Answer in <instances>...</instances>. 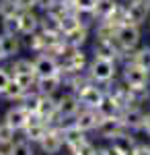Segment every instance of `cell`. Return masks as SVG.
<instances>
[{
    "label": "cell",
    "mask_w": 150,
    "mask_h": 155,
    "mask_svg": "<svg viewBox=\"0 0 150 155\" xmlns=\"http://www.w3.org/2000/svg\"><path fill=\"white\" fill-rule=\"evenodd\" d=\"M123 77H126V83L130 85L132 91H142V89H146V83H148V71L142 68L140 64H136V62L127 64L126 71H123Z\"/></svg>",
    "instance_id": "cell-1"
},
{
    "label": "cell",
    "mask_w": 150,
    "mask_h": 155,
    "mask_svg": "<svg viewBox=\"0 0 150 155\" xmlns=\"http://www.w3.org/2000/svg\"><path fill=\"white\" fill-rule=\"evenodd\" d=\"M115 37L117 41L123 46V48L132 50L138 46L140 41V31H138V25H132V23H123L115 29Z\"/></svg>",
    "instance_id": "cell-2"
},
{
    "label": "cell",
    "mask_w": 150,
    "mask_h": 155,
    "mask_svg": "<svg viewBox=\"0 0 150 155\" xmlns=\"http://www.w3.org/2000/svg\"><path fill=\"white\" fill-rule=\"evenodd\" d=\"M91 74L97 81H111L113 74H115V64H113V60L97 58L91 66Z\"/></svg>",
    "instance_id": "cell-3"
},
{
    "label": "cell",
    "mask_w": 150,
    "mask_h": 155,
    "mask_svg": "<svg viewBox=\"0 0 150 155\" xmlns=\"http://www.w3.org/2000/svg\"><path fill=\"white\" fill-rule=\"evenodd\" d=\"M146 15H148V2L144 0H132V4L126 8V19L132 25H142L146 21Z\"/></svg>",
    "instance_id": "cell-4"
},
{
    "label": "cell",
    "mask_w": 150,
    "mask_h": 155,
    "mask_svg": "<svg viewBox=\"0 0 150 155\" xmlns=\"http://www.w3.org/2000/svg\"><path fill=\"white\" fill-rule=\"evenodd\" d=\"M123 120H117L115 116H107L99 122V132H101V137L105 139H115L119 137L121 132H123Z\"/></svg>",
    "instance_id": "cell-5"
},
{
    "label": "cell",
    "mask_w": 150,
    "mask_h": 155,
    "mask_svg": "<svg viewBox=\"0 0 150 155\" xmlns=\"http://www.w3.org/2000/svg\"><path fill=\"white\" fill-rule=\"evenodd\" d=\"M103 91L101 89H97V87H91V85H84L80 89V95H78V101H80L82 106L86 107H97L99 110V106L103 104Z\"/></svg>",
    "instance_id": "cell-6"
},
{
    "label": "cell",
    "mask_w": 150,
    "mask_h": 155,
    "mask_svg": "<svg viewBox=\"0 0 150 155\" xmlns=\"http://www.w3.org/2000/svg\"><path fill=\"white\" fill-rule=\"evenodd\" d=\"M35 74H39V77H54V74H58V64H56V60L52 58V56H39V58L35 60Z\"/></svg>",
    "instance_id": "cell-7"
},
{
    "label": "cell",
    "mask_w": 150,
    "mask_h": 155,
    "mask_svg": "<svg viewBox=\"0 0 150 155\" xmlns=\"http://www.w3.org/2000/svg\"><path fill=\"white\" fill-rule=\"evenodd\" d=\"M64 134H60L58 130H49L41 139V147H43V151L47 155H56L60 153V149H62V143H64V139H62Z\"/></svg>",
    "instance_id": "cell-8"
},
{
    "label": "cell",
    "mask_w": 150,
    "mask_h": 155,
    "mask_svg": "<svg viewBox=\"0 0 150 155\" xmlns=\"http://www.w3.org/2000/svg\"><path fill=\"white\" fill-rule=\"evenodd\" d=\"M29 118L31 116H29V110L27 107H12V110H8V114H6V122L11 124L14 130L27 126L29 124Z\"/></svg>",
    "instance_id": "cell-9"
},
{
    "label": "cell",
    "mask_w": 150,
    "mask_h": 155,
    "mask_svg": "<svg viewBox=\"0 0 150 155\" xmlns=\"http://www.w3.org/2000/svg\"><path fill=\"white\" fill-rule=\"evenodd\" d=\"M78 99L74 95H64L62 99L58 101V112L62 118H68V116H74L76 112H78Z\"/></svg>",
    "instance_id": "cell-10"
},
{
    "label": "cell",
    "mask_w": 150,
    "mask_h": 155,
    "mask_svg": "<svg viewBox=\"0 0 150 155\" xmlns=\"http://www.w3.org/2000/svg\"><path fill=\"white\" fill-rule=\"evenodd\" d=\"M56 112H58V104H56L52 97H49V95L39 97V101H37V110H35L37 116H41V118H52Z\"/></svg>",
    "instance_id": "cell-11"
},
{
    "label": "cell",
    "mask_w": 150,
    "mask_h": 155,
    "mask_svg": "<svg viewBox=\"0 0 150 155\" xmlns=\"http://www.w3.org/2000/svg\"><path fill=\"white\" fill-rule=\"evenodd\" d=\"M95 52H97V58H105V60H113L117 56V50L113 48L111 39H99L95 44Z\"/></svg>",
    "instance_id": "cell-12"
},
{
    "label": "cell",
    "mask_w": 150,
    "mask_h": 155,
    "mask_svg": "<svg viewBox=\"0 0 150 155\" xmlns=\"http://www.w3.org/2000/svg\"><path fill=\"white\" fill-rule=\"evenodd\" d=\"M76 126H78L80 130H91L95 126H99V118H97V114H95L92 110L80 112V114L76 116Z\"/></svg>",
    "instance_id": "cell-13"
},
{
    "label": "cell",
    "mask_w": 150,
    "mask_h": 155,
    "mask_svg": "<svg viewBox=\"0 0 150 155\" xmlns=\"http://www.w3.org/2000/svg\"><path fill=\"white\" fill-rule=\"evenodd\" d=\"M62 134H64V143L70 145L72 149H74V147H78L80 143H84V130H80L76 124H74V126H70V128H66Z\"/></svg>",
    "instance_id": "cell-14"
},
{
    "label": "cell",
    "mask_w": 150,
    "mask_h": 155,
    "mask_svg": "<svg viewBox=\"0 0 150 155\" xmlns=\"http://www.w3.org/2000/svg\"><path fill=\"white\" fill-rule=\"evenodd\" d=\"M37 25H39V19H37L31 11H25L23 15H21V33L31 35L35 29H37Z\"/></svg>",
    "instance_id": "cell-15"
},
{
    "label": "cell",
    "mask_w": 150,
    "mask_h": 155,
    "mask_svg": "<svg viewBox=\"0 0 150 155\" xmlns=\"http://www.w3.org/2000/svg\"><path fill=\"white\" fill-rule=\"evenodd\" d=\"M0 48L4 56H12L19 52V39L14 37V33H4V37H0Z\"/></svg>",
    "instance_id": "cell-16"
},
{
    "label": "cell",
    "mask_w": 150,
    "mask_h": 155,
    "mask_svg": "<svg viewBox=\"0 0 150 155\" xmlns=\"http://www.w3.org/2000/svg\"><path fill=\"white\" fill-rule=\"evenodd\" d=\"M113 151H115L117 155H134V147H132V141L127 139V137H123V134H119V137H115L113 139V147H111Z\"/></svg>",
    "instance_id": "cell-17"
},
{
    "label": "cell",
    "mask_w": 150,
    "mask_h": 155,
    "mask_svg": "<svg viewBox=\"0 0 150 155\" xmlns=\"http://www.w3.org/2000/svg\"><path fill=\"white\" fill-rule=\"evenodd\" d=\"M58 87H60L58 74H54V77H39V91H41V95H52Z\"/></svg>",
    "instance_id": "cell-18"
},
{
    "label": "cell",
    "mask_w": 150,
    "mask_h": 155,
    "mask_svg": "<svg viewBox=\"0 0 150 155\" xmlns=\"http://www.w3.org/2000/svg\"><path fill=\"white\" fill-rule=\"evenodd\" d=\"M117 8L115 0H97V6H95V15L101 17V19H109L113 11Z\"/></svg>",
    "instance_id": "cell-19"
},
{
    "label": "cell",
    "mask_w": 150,
    "mask_h": 155,
    "mask_svg": "<svg viewBox=\"0 0 150 155\" xmlns=\"http://www.w3.org/2000/svg\"><path fill=\"white\" fill-rule=\"evenodd\" d=\"M84 41H86V29H84V27H76L74 31L66 33V44L72 46V48H78Z\"/></svg>",
    "instance_id": "cell-20"
},
{
    "label": "cell",
    "mask_w": 150,
    "mask_h": 155,
    "mask_svg": "<svg viewBox=\"0 0 150 155\" xmlns=\"http://www.w3.org/2000/svg\"><path fill=\"white\" fill-rule=\"evenodd\" d=\"M123 124L130 126V128H138L144 124V114L140 110H127L123 114Z\"/></svg>",
    "instance_id": "cell-21"
},
{
    "label": "cell",
    "mask_w": 150,
    "mask_h": 155,
    "mask_svg": "<svg viewBox=\"0 0 150 155\" xmlns=\"http://www.w3.org/2000/svg\"><path fill=\"white\" fill-rule=\"evenodd\" d=\"M45 134H47V130H45L43 124H39V122H29V124H27V139H31V141H41Z\"/></svg>",
    "instance_id": "cell-22"
},
{
    "label": "cell",
    "mask_w": 150,
    "mask_h": 155,
    "mask_svg": "<svg viewBox=\"0 0 150 155\" xmlns=\"http://www.w3.org/2000/svg\"><path fill=\"white\" fill-rule=\"evenodd\" d=\"M62 31L64 33H70V31H74L76 27H80V21H78V17H74V15H62Z\"/></svg>",
    "instance_id": "cell-23"
},
{
    "label": "cell",
    "mask_w": 150,
    "mask_h": 155,
    "mask_svg": "<svg viewBox=\"0 0 150 155\" xmlns=\"http://www.w3.org/2000/svg\"><path fill=\"white\" fill-rule=\"evenodd\" d=\"M14 74H35V62L17 60L14 62Z\"/></svg>",
    "instance_id": "cell-24"
},
{
    "label": "cell",
    "mask_w": 150,
    "mask_h": 155,
    "mask_svg": "<svg viewBox=\"0 0 150 155\" xmlns=\"http://www.w3.org/2000/svg\"><path fill=\"white\" fill-rule=\"evenodd\" d=\"M19 11V6H17V2L14 0H2L0 2V17H14Z\"/></svg>",
    "instance_id": "cell-25"
},
{
    "label": "cell",
    "mask_w": 150,
    "mask_h": 155,
    "mask_svg": "<svg viewBox=\"0 0 150 155\" xmlns=\"http://www.w3.org/2000/svg\"><path fill=\"white\" fill-rule=\"evenodd\" d=\"M21 31V17L14 15V17H6L4 19V33H17Z\"/></svg>",
    "instance_id": "cell-26"
},
{
    "label": "cell",
    "mask_w": 150,
    "mask_h": 155,
    "mask_svg": "<svg viewBox=\"0 0 150 155\" xmlns=\"http://www.w3.org/2000/svg\"><path fill=\"white\" fill-rule=\"evenodd\" d=\"M11 155H33V149H31V145L27 143V141H19V143H14L11 147Z\"/></svg>",
    "instance_id": "cell-27"
},
{
    "label": "cell",
    "mask_w": 150,
    "mask_h": 155,
    "mask_svg": "<svg viewBox=\"0 0 150 155\" xmlns=\"http://www.w3.org/2000/svg\"><path fill=\"white\" fill-rule=\"evenodd\" d=\"M12 137H14V128H12L8 122L0 124V145L11 143V141H12Z\"/></svg>",
    "instance_id": "cell-28"
},
{
    "label": "cell",
    "mask_w": 150,
    "mask_h": 155,
    "mask_svg": "<svg viewBox=\"0 0 150 155\" xmlns=\"http://www.w3.org/2000/svg\"><path fill=\"white\" fill-rule=\"evenodd\" d=\"M134 62H136V64H140L142 68L150 71V48L140 50L138 54H136V58H134Z\"/></svg>",
    "instance_id": "cell-29"
},
{
    "label": "cell",
    "mask_w": 150,
    "mask_h": 155,
    "mask_svg": "<svg viewBox=\"0 0 150 155\" xmlns=\"http://www.w3.org/2000/svg\"><path fill=\"white\" fill-rule=\"evenodd\" d=\"M23 91H25V89H23L19 83H17L14 79H12L11 83H8V87L4 89V95L11 97V99H14V97H21V95H23Z\"/></svg>",
    "instance_id": "cell-30"
},
{
    "label": "cell",
    "mask_w": 150,
    "mask_h": 155,
    "mask_svg": "<svg viewBox=\"0 0 150 155\" xmlns=\"http://www.w3.org/2000/svg\"><path fill=\"white\" fill-rule=\"evenodd\" d=\"M72 2H74L76 11H80V12H91L97 6V0H72Z\"/></svg>",
    "instance_id": "cell-31"
},
{
    "label": "cell",
    "mask_w": 150,
    "mask_h": 155,
    "mask_svg": "<svg viewBox=\"0 0 150 155\" xmlns=\"http://www.w3.org/2000/svg\"><path fill=\"white\" fill-rule=\"evenodd\" d=\"M82 64H84V54H82V52H74V54H70L68 66L72 68V71H80Z\"/></svg>",
    "instance_id": "cell-32"
},
{
    "label": "cell",
    "mask_w": 150,
    "mask_h": 155,
    "mask_svg": "<svg viewBox=\"0 0 150 155\" xmlns=\"http://www.w3.org/2000/svg\"><path fill=\"white\" fill-rule=\"evenodd\" d=\"M72 151H74L76 155H97V151H95V147H92L91 143H86V141H84V143H80L78 147H74Z\"/></svg>",
    "instance_id": "cell-33"
},
{
    "label": "cell",
    "mask_w": 150,
    "mask_h": 155,
    "mask_svg": "<svg viewBox=\"0 0 150 155\" xmlns=\"http://www.w3.org/2000/svg\"><path fill=\"white\" fill-rule=\"evenodd\" d=\"M14 81L21 85L23 89H27V87L33 85V74H14Z\"/></svg>",
    "instance_id": "cell-34"
},
{
    "label": "cell",
    "mask_w": 150,
    "mask_h": 155,
    "mask_svg": "<svg viewBox=\"0 0 150 155\" xmlns=\"http://www.w3.org/2000/svg\"><path fill=\"white\" fill-rule=\"evenodd\" d=\"M41 46H45V37H43V35H31V37H29V48L39 50Z\"/></svg>",
    "instance_id": "cell-35"
},
{
    "label": "cell",
    "mask_w": 150,
    "mask_h": 155,
    "mask_svg": "<svg viewBox=\"0 0 150 155\" xmlns=\"http://www.w3.org/2000/svg\"><path fill=\"white\" fill-rule=\"evenodd\" d=\"M19 11H31L33 6H37V0H14Z\"/></svg>",
    "instance_id": "cell-36"
},
{
    "label": "cell",
    "mask_w": 150,
    "mask_h": 155,
    "mask_svg": "<svg viewBox=\"0 0 150 155\" xmlns=\"http://www.w3.org/2000/svg\"><path fill=\"white\" fill-rule=\"evenodd\" d=\"M8 83H11V79H8V74L4 71H0V93H4V89L8 87Z\"/></svg>",
    "instance_id": "cell-37"
},
{
    "label": "cell",
    "mask_w": 150,
    "mask_h": 155,
    "mask_svg": "<svg viewBox=\"0 0 150 155\" xmlns=\"http://www.w3.org/2000/svg\"><path fill=\"white\" fill-rule=\"evenodd\" d=\"M37 6H41V8H45V11H52V8L56 6V0H37Z\"/></svg>",
    "instance_id": "cell-38"
},
{
    "label": "cell",
    "mask_w": 150,
    "mask_h": 155,
    "mask_svg": "<svg viewBox=\"0 0 150 155\" xmlns=\"http://www.w3.org/2000/svg\"><path fill=\"white\" fill-rule=\"evenodd\" d=\"M134 155H150V147H136V151H134Z\"/></svg>",
    "instance_id": "cell-39"
},
{
    "label": "cell",
    "mask_w": 150,
    "mask_h": 155,
    "mask_svg": "<svg viewBox=\"0 0 150 155\" xmlns=\"http://www.w3.org/2000/svg\"><path fill=\"white\" fill-rule=\"evenodd\" d=\"M142 126H144V130L150 134V114H148V116H144V124H142Z\"/></svg>",
    "instance_id": "cell-40"
},
{
    "label": "cell",
    "mask_w": 150,
    "mask_h": 155,
    "mask_svg": "<svg viewBox=\"0 0 150 155\" xmlns=\"http://www.w3.org/2000/svg\"><path fill=\"white\" fill-rule=\"evenodd\" d=\"M2 56H4V54H2V48H0V58H2Z\"/></svg>",
    "instance_id": "cell-41"
},
{
    "label": "cell",
    "mask_w": 150,
    "mask_h": 155,
    "mask_svg": "<svg viewBox=\"0 0 150 155\" xmlns=\"http://www.w3.org/2000/svg\"><path fill=\"white\" fill-rule=\"evenodd\" d=\"M0 155H6V153H2V151H0Z\"/></svg>",
    "instance_id": "cell-42"
},
{
    "label": "cell",
    "mask_w": 150,
    "mask_h": 155,
    "mask_svg": "<svg viewBox=\"0 0 150 155\" xmlns=\"http://www.w3.org/2000/svg\"><path fill=\"white\" fill-rule=\"evenodd\" d=\"M72 155H76V153H72Z\"/></svg>",
    "instance_id": "cell-43"
}]
</instances>
